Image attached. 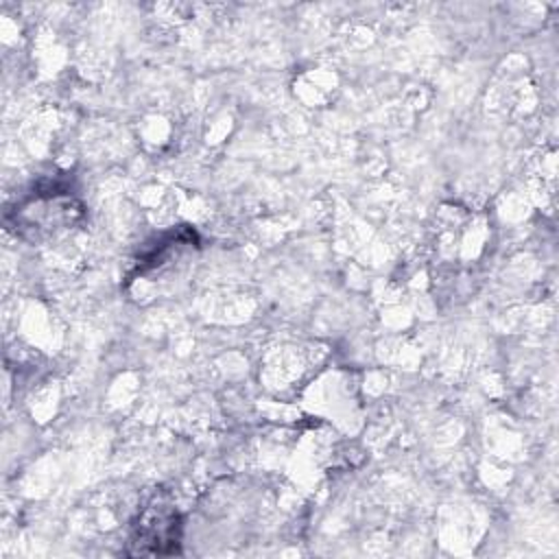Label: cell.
Returning a JSON list of instances; mask_svg holds the SVG:
<instances>
[{"mask_svg":"<svg viewBox=\"0 0 559 559\" xmlns=\"http://www.w3.org/2000/svg\"><path fill=\"white\" fill-rule=\"evenodd\" d=\"M131 546L135 555H170L177 552L181 524L177 511L168 507H151L140 515V522L133 524Z\"/></svg>","mask_w":559,"mask_h":559,"instance_id":"6da1fadb","label":"cell"}]
</instances>
